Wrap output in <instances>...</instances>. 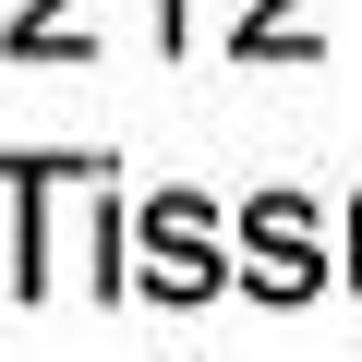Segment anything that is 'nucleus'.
<instances>
[{"label": "nucleus", "instance_id": "f257e3e1", "mask_svg": "<svg viewBox=\"0 0 362 362\" xmlns=\"http://www.w3.org/2000/svg\"><path fill=\"white\" fill-rule=\"evenodd\" d=\"M133 242H145V266H133V278H145L157 302H206V290L230 278V266H218V242H206V206H194V194H157V206L133 218Z\"/></svg>", "mask_w": 362, "mask_h": 362}, {"label": "nucleus", "instance_id": "f03ea898", "mask_svg": "<svg viewBox=\"0 0 362 362\" xmlns=\"http://www.w3.org/2000/svg\"><path fill=\"white\" fill-rule=\"evenodd\" d=\"M242 254H254L242 278H254L266 302H314V278H326V254H314V218H302L290 194H266V206L242 218Z\"/></svg>", "mask_w": 362, "mask_h": 362}, {"label": "nucleus", "instance_id": "7ed1b4c3", "mask_svg": "<svg viewBox=\"0 0 362 362\" xmlns=\"http://www.w3.org/2000/svg\"><path fill=\"white\" fill-rule=\"evenodd\" d=\"M350 254H362V206H350Z\"/></svg>", "mask_w": 362, "mask_h": 362}]
</instances>
